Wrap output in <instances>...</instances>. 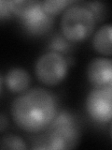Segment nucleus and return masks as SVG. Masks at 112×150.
<instances>
[{"mask_svg": "<svg viewBox=\"0 0 112 150\" xmlns=\"http://www.w3.org/2000/svg\"><path fill=\"white\" fill-rule=\"evenodd\" d=\"M1 149H18V150H25L27 149V145L25 142L22 138L18 137L13 134H8L2 139Z\"/></svg>", "mask_w": 112, "mask_h": 150, "instance_id": "obj_11", "label": "nucleus"}, {"mask_svg": "<svg viewBox=\"0 0 112 150\" xmlns=\"http://www.w3.org/2000/svg\"><path fill=\"white\" fill-rule=\"evenodd\" d=\"M86 110L98 123H109L112 115V86L93 88L87 96Z\"/></svg>", "mask_w": 112, "mask_h": 150, "instance_id": "obj_5", "label": "nucleus"}, {"mask_svg": "<svg viewBox=\"0 0 112 150\" xmlns=\"http://www.w3.org/2000/svg\"><path fill=\"white\" fill-rule=\"evenodd\" d=\"M50 48L52 50L51 52L64 53V52L68 51L70 48V41L65 39L62 34L55 35V37L50 41Z\"/></svg>", "mask_w": 112, "mask_h": 150, "instance_id": "obj_13", "label": "nucleus"}, {"mask_svg": "<svg viewBox=\"0 0 112 150\" xmlns=\"http://www.w3.org/2000/svg\"><path fill=\"white\" fill-rule=\"evenodd\" d=\"M40 3L39 1H8L10 11L21 18L27 15L35 8L39 6Z\"/></svg>", "mask_w": 112, "mask_h": 150, "instance_id": "obj_10", "label": "nucleus"}, {"mask_svg": "<svg viewBox=\"0 0 112 150\" xmlns=\"http://www.w3.org/2000/svg\"><path fill=\"white\" fill-rule=\"evenodd\" d=\"M23 23L25 29L32 35H42L50 30L53 23L52 16L46 13L41 7L39 6L35 8L32 11L21 18Z\"/></svg>", "mask_w": 112, "mask_h": 150, "instance_id": "obj_7", "label": "nucleus"}, {"mask_svg": "<svg viewBox=\"0 0 112 150\" xmlns=\"http://www.w3.org/2000/svg\"><path fill=\"white\" fill-rule=\"evenodd\" d=\"M57 115V100L49 90L40 87L22 92L11 104L16 125L29 133H37L50 125Z\"/></svg>", "mask_w": 112, "mask_h": 150, "instance_id": "obj_1", "label": "nucleus"}, {"mask_svg": "<svg viewBox=\"0 0 112 150\" xmlns=\"http://www.w3.org/2000/svg\"><path fill=\"white\" fill-rule=\"evenodd\" d=\"M8 126V119L7 118V116L4 115L3 114H0V132L6 130Z\"/></svg>", "mask_w": 112, "mask_h": 150, "instance_id": "obj_16", "label": "nucleus"}, {"mask_svg": "<svg viewBox=\"0 0 112 150\" xmlns=\"http://www.w3.org/2000/svg\"><path fill=\"white\" fill-rule=\"evenodd\" d=\"M68 65L64 56L55 52L42 54L36 60L35 72L39 82L45 86H54L59 84L67 74Z\"/></svg>", "mask_w": 112, "mask_h": 150, "instance_id": "obj_4", "label": "nucleus"}, {"mask_svg": "<svg viewBox=\"0 0 112 150\" xmlns=\"http://www.w3.org/2000/svg\"><path fill=\"white\" fill-rule=\"evenodd\" d=\"M112 27L110 25H102L95 33L92 39V46L100 54L110 56L112 54L111 47Z\"/></svg>", "mask_w": 112, "mask_h": 150, "instance_id": "obj_9", "label": "nucleus"}, {"mask_svg": "<svg viewBox=\"0 0 112 150\" xmlns=\"http://www.w3.org/2000/svg\"><path fill=\"white\" fill-rule=\"evenodd\" d=\"M0 92H1V82H0Z\"/></svg>", "mask_w": 112, "mask_h": 150, "instance_id": "obj_17", "label": "nucleus"}, {"mask_svg": "<svg viewBox=\"0 0 112 150\" xmlns=\"http://www.w3.org/2000/svg\"><path fill=\"white\" fill-rule=\"evenodd\" d=\"M48 128L49 136L43 149L66 150L78 145L80 132L75 118L69 112H62L56 115Z\"/></svg>", "mask_w": 112, "mask_h": 150, "instance_id": "obj_3", "label": "nucleus"}, {"mask_svg": "<svg viewBox=\"0 0 112 150\" xmlns=\"http://www.w3.org/2000/svg\"><path fill=\"white\" fill-rule=\"evenodd\" d=\"M87 77L94 87L112 86L111 60L104 57H97L92 60L87 69Z\"/></svg>", "mask_w": 112, "mask_h": 150, "instance_id": "obj_6", "label": "nucleus"}, {"mask_svg": "<svg viewBox=\"0 0 112 150\" xmlns=\"http://www.w3.org/2000/svg\"><path fill=\"white\" fill-rule=\"evenodd\" d=\"M30 76L25 69L14 68L8 70L6 75L7 86L11 92L22 93L26 91L30 84Z\"/></svg>", "mask_w": 112, "mask_h": 150, "instance_id": "obj_8", "label": "nucleus"}, {"mask_svg": "<svg viewBox=\"0 0 112 150\" xmlns=\"http://www.w3.org/2000/svg\"><path fill=\"white\" fill-rule=\"evenodd\" d=\"M10 9H9L8 1H3L0 0V20L1 19H5L10 15Z\"/></svg>", "mask_w": 112, "mask_h": 150, "instance_id": "obj_15", "label": "nucleus"}, {"mask_svg": "<svg viewBox=\"0 0 112 150\" xmlns=\"http://www.w3.org/2000/svg\"><path fill=\"white\" fill-rule=\"evenodd\" d=\"M73 1H66V0H59V1H44L41 2V7L43 11L52 16L61 12L65 7L72 4Z\"/></svg>", "mask_w": 112, "mask_h": 150, "instance_id": "obj_12", "label": "nucleus"}, {"mask_svg": "<svg viewBox=\"0 0 112 150\" xmlns=\"http://www.w3.org/2000/svg\"><path fill=\"white\" fill-rule=\"evenodd\" d=\"M87 8L92 11L95 20H102L105 18V15H106V8L105 5L100 2L87 3Z\"/></svg>", "mask_w": 112, "mask_h": 150, "instance_id": "obj_14", "label": "nucleus"}, {"mask_svg": "<svg viewBox=\"0 0 112 150\" xmlns=\"http://www.w3.org/2000/svg\"><path fill=\"white\" fill-rule=\"evenodd\" d=\"M96 20L92 11L81 5L70 6L61 19L62 35L70 42L85 40L93 32Z\"/></svg>", "mask_w": 112, "mask_h": 150, "instance_id": "obj_2", "label": "nucleus"}]
</instances>
